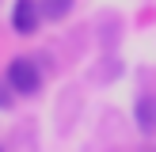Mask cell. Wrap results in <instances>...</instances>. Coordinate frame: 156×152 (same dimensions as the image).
Listing matches in <instances>:
<instances>
[{"label":"cell","mask_w":156,"mask_h":152,"mask_svg":"<svg viewBox=\"0 0 156 152\" xmlns=\"http://www.w3.org/2000/svg\"><path fill=\"white\" fill-rule=\"evenodd\" d=\"M4 80L12 84L15 95H34L42 88V72H38V65L30 57H12L8 68H4Z\"/></svg>","instance_id":"cell-1"},{"label":"cell","mask_w":156,"mask_h":152,"mask_svg":"<svg viewBox=\"0 0 156 152\" xmlns=\"http://www.w3.org/2000/svg\"><path fill=\"white\" fill-rule=\"evenodd\" d=\"M38 23H42L38 0H15V8H12V30L15 34H34Z\"/></svg>","instance_id":"cell-2"},{"label":"cell","mask_w":156,"mask_h":152,"mask_svg":"<svg viewBox=\"0 0 156 152\" xmlns=\"http://www.w3.org/2000/svg\"><path fill=\"white\" fill-rule=\"evenodd\" d=\"M133 118L141 133H156V95H141L133 106Z\"/></svg>","instance_id":"cell-3"},{"label":"cell","mask_w":156,"mask_h":152,"mask_svg":"<svg viewBox=\"0 0 156 152\" xmlns=\"http://www.w3.org/2000/svg\"><path fill=\"white\" fill-rule=\"evenodd\" d=\"M0 152H4V148H0Z\"/></svg>","instance_id":"cell-6"},{"label":"cell","mask_w":156,"mask_h":152,"mask_svg":"<svg viewBox=\"0 0 156 152\" xmlns=\"http://www.w3.org/2000/svg\"><path fill=\"white\" fill-rule=\"evenodd\" d=\"M8 106H12V84H0V110H8Z\"/></svg>","instance_id":"cell-5"},{"label":"cell","mask_w":156,"mask_h":152,"mask_svg":"<svg viewBox=\"0 0 156 152\" xmlns=\"http://www.w3.org/2000/svg\"><path fill=\"white\" fill-rule=\"evenodd\" d=\"M38 8H42V19H65L69 12H73V0H38Z\"/></svg>","instance_id":"cell-4"}]
</instances>
